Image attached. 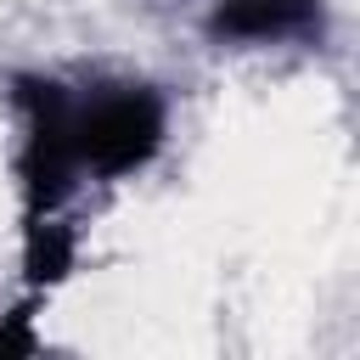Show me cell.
Instances as JSON below:
<instances>
[{"instance_id": "cell-4", "label": "cell", "mask_w": 360, "mask_h": 360, "mask_svg": "<svg viewBox=\"0 0 360 360\" xmlns=\"http://www.w3.org/2000/svg\"><path fill=\"white\" fill-rule=\"evenodd\" d=\"M73 264H79V231H73L62 214L22 225V287H28L34 298L56 292V287L73 276Z\"/></svg>"}, {"instance_id": "cell-1", "label": "cell", "mask_w": 360, "mask_h": 360, "mask_svg": "<svg viewBox=\"0 0 360 360\" xmlns=\"http://www.w3.org/2000/svg\"><path fill=\"white\" fill-rule=\"evenodd\" d=\"M11 107H17V197H22V225L51 219L73 202L84 186L79 152H73V90L45 73H17L11 79Z\"/></svg>"}, {"instance_id": "cell-3", "label": "cell", "mask_w": 360, "mask_h": 360, "mask_svg": "<svg viewBox=\"0 0 360 360\" xmlns=\"http://www.w3.org/2000/svg\"><path fill=\"white\" fill-rule=\"evenodd\" d=\"M208 34L219 45H287L321 39L326 6L321 0H219L208 11Z\"/></svg>"}, {"instance_id": "cell-2", "label": "cell", "mask_w": 360, "mask_h": 360, "mask_svg": "<svg viewBox=\"0 0 360 360\" xmlns=\"http://www.w3.org/2000/svg\"><path fill=\"white\" fill-rule=\"evenodd\" d=\"M169 135V101L158 84H96L73 90V152L90 180H124L146 169L163 152Z\"/></svg>"}, {"instance_id": "cell-5", "label": "cell", "mask_w": 360, "mask_h": 360, "mask_svg": "<svg viewBox=\"0 0 360 360\" xmlns=\"http://www.w3.org/2000/svg\"><path fill=\"white\" fill-rule=\"evenodd\" d=\"M34 309H39V298L28 292V298L0 321V360H6V354H34V349H39V343H34Z\"/></svg>"}]
</instances>
